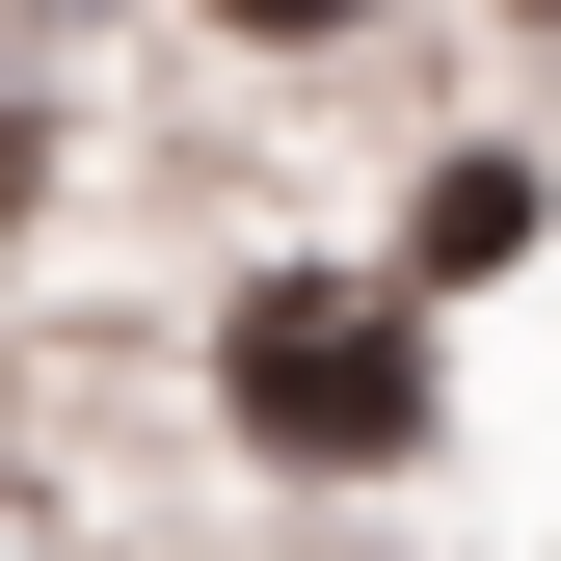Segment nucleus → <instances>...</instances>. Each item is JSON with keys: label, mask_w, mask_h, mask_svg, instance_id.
Here are the masks:
<instances>
[{"label": "nucleus", "mask_w": 561, "mask_h": 561, "mask_svg": "<svg viewBox=\"0 0 561 561\" xmlns=\"http://www.w3.org/2000/svg\"><path fill=\"white\" fill-rule=\"evenodd\" d=\"M215 428L267 481H428L455 455V347L401 267H241L215 295Z\"/></svg>", "instance_id": "nucleus-1"}, {"label": "nucleus", "mask_w": 561, "mask_h": 561, "mask_svg": "<svg viewBox=\"0 0 561 561\" xmlns=\"http://www.w3.org/2000/svg\"><path fill=\"white\" fill-rule=\"evenodd\" d=\"M535 241H561V161H535V134H455V161L401 187V295H428V321H455V295H508Z\"/></svg>", "instance_id": "nucleus-2"}, {"label": "nucleus", "mask_w": 561, "mask_h": 561, "mask_svg": "<svg viewBox=\"0 0 561 561\" xmlns=\"http://www.w3.org/2000/svg\"><path fill=\"white\" fill-rule=\"evenodd\" d=\"M215 54H347V27H401V0H187Z\"/></svg>", "instance_id": "nucleus-3"}]
</instances>
